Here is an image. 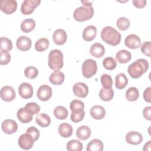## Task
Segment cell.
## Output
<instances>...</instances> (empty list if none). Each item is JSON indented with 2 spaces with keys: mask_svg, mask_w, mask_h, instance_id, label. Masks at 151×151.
Returning <instances> with one entry per match:
<instances>
[{
  "mask_svg": "<svg viewBox=\"0 0 151 151\" xmlns=\"http://www.w3.org/2000/svg\"><path fill=\"white\" fill-rule=\"evenodd\" d=\"M101 38L104 42L112 46L119 44L121 41L120 33L110 26L105 27L102 29Z\"/></svg>",
  "mask_w": 151,
  "mask_h": 151,
  "instance_id": "cell-1",
  "label": "cell"
},
{
  "mask_svg": "<svg viewBox=\"0 0 151 151\" xmlns=\"http://www.w3.org/2000/svg\"><path fill=\"white\" fill-rule=\"evenodd\" d=\"M149 68L148 61L143 58H139L129 65L127 71L133 78H138L145 74Z\"/></svg>",
  "mask_w": 151,
  "mask_h": 151,
  "instance_id": "cell-2",
  "label": "cell"
},
{
  "mask_svg": "<svg viewBox=\"0 0 151 151\" xmlns=\"http://www.w3.org/2000/svg\"><path fill=\"white\" fill-rule=\"evenodd\" d=\"M48 64L49 67L54 70H58L63 67V54L60 50L55 49L50 52Z\"/></svg>",
  "mask_w": 151,
  "mask_h": 151,
  "instance_id": "cell-3",
  "label": "cell"
},
{
  "mask_svg": "<svg viewBox=\"0 0 151 151\" xmlns=\"http://www.w3.org/2000/svg\"><path fill=\"white\" fill-rule=\"evenodd\" d=\"M94 15V8L91 6H80L73 13L74 18L78 22H83L91 19Z\"/></svg>",
  "mask_w": 151,
  "mask_h": 151,
  "instance_id": "cell-4",
  "label": "cell"
},
{
  "mask_svg": "<svg viewBox=\"0 0 151 151\" xmlns=\"http://www.w3.org/2000/svg\"><path fill=\"white\" fill-rule=\"evenodd\" d=\"M82 73L84 77L91 78L94 76L97 71V65L96 61L92 59H87L84 61L81 67Z\"/></svg>",
  "mask_w": 151,
  "mask_h": 151,
  "instance_id": "cell-5",
  "label": "cell"
},
{
  "mask_svg": "<svg viewBox=\"0 0 151 151\" xmlns=\"http://www.w3.org/2000/svg\"><path fill=\"white\" fill-rule=\"evenodd\" d=\"M40 3V0H25L21 4V11L24 15H30L34 11L35 9Z\"/></svg>",
  "mask_w": 151,
  "mask_h": 151,
  "instance_id": "cell-6",
  "label": "cell"
},
{
  "mask_svg": "<svg viewBox=\"0 0 151 151\" xmlns=\"http://www.w3.org/2000/svg\"><path fill=\"white\" fill-rule=\"evenodd\" d=\"M35 142L34 138L28 133L21 134L18 139L19 146L24 150H29L32 148Z\"/></svg>",
  "mask_w": 151,
  "mask_h": 151,
  "instance_id": "cell-7",
  "label": "cell"
},
{
  "mask_svg": "<svg viewBox=\"0 0 151 151\" xmlns=\"http://www.w3.org/2000/svg\"><path fill=\"white\" fill-rule=\"evenodd\" d=\"M17 8V2L15 0H1L0 9L6 14L14 13Z\"/></svg>",
  "mask_w": 151,
  "mask_h": 151,
  "instance_id": "cell-8",
  "label": "cell"
},
{
  "mask_svg": "<svg viewBox=\"0 0 151 151\" xmlns=\"http://www.w3.org/2000/svg\"><path fill=\"white\" fill-rule=\"evenodd\" d=\"M52 91L51 88L46 84L41 86L37 90V96L41 101H45L50 99L52 96Z\"/></svg>",
  "mask_w": 151,
  "mask_h": 151,
  "instance_id": "cell-9",
  "label": "cell"
},
{
  "mask_svg": "<svg viewBox=\"0 0 151 151\" xmlns=\"http://www.w3.org/2000/svg\"><path fill=\"white\" fill-rule=\"evenodd\" d=\"M73 91L76 96L80 98H84L88 95V87L86 84L83 82H78L73 86Z\"/></svg>",
  "mask_w": 151,
  "mask_h": 151,
  "instance_id": "cell-10",
  "label": "cell"
},
{
  "mask_svg": "<svg viewBox=\"0 0 151 151\" xmlns=\"http://www.w3.org/2000/svg\"><path fill=\"white\" fill-rule=\"evenodd\" d=\"M2 131L8 134H11L15 133L18 129L17 122L12 119H6L3 121L1 124Z\"/></svg>",
  "mask_w": 151,
  "mask_h": 151,
  "instance_id": "cell-11",
  "label": "cell"
},
{
  "mask_svg": "<svg viewBox=\"0 0 151 151\" xmlns=\"http://www.w3.org/2000/svg\"><path fill=\"white\" fill-rule=\"evenodd\" d=\"M0 95L2 100L8 102L14 100L16 94L13 87L9 86H5L1 88Z\"/></svg>",
  "mask_w": 151,
  "mask_h": 151,
  "instance_id": "cell-12",
  "label": "cell"
},
{
  "mask_svg": "<svg viewBox=\"0 0 151 151\" xmlns=\"http://www.w3.org/2000/svg\"><path fill=\"white\" fill-rule=\"evenodd\" d=\"M18 93L22 98L28 99L32 97L33 95V88L31 84L24 82L19 85L18 87Z\"/></svg>",
  "mask_w": 151,
  "mask_h": 151,
  "instance_id": "cell-13",
  "label": "cell"
},
{
  "mask_svg": "<svg viewBox=\"0 0 151 151\" xmlns=\"http://www.w3.org/2000/svg\"><path fill=\"white\" fill-rule=\"evenodd\" d=\"M124 44L129 48L137 49L141 45V40L137 35L130 34L126 37Z\"/></svg>",
  "mask_w": 151,
  "mask_h": 151,
  "instance_id": "cell-14",
  "label": "cell"
},
{
  "mask_svg": "<svg viewBox=\"0 0 151 151\" xmlns=\"http://www.w3.org/2000/svg\"><path fill=\"white\" fill-rule=\"evenodd\" d=\"M125 139L127 143L133 145H139L143 141L142 135L139 132L136 131L128 132L126 135Z\"/></svg>",
  "mask_w": 151,
  "mask_h": 151,
  "instance_id": "cell-15",
  "label": "cell"
},
{
  "mask_svg": "<svg viewBox=\"0 0 151 151\" xmlns=\"http://www.w3.org/2000/svg\"><path fill=\"white\" fill-rule=\"evenodd\" d=\"M17 48L22 51H27L31 47V40L27 36H21L17 38L16 41Z\"/></svg>",
  "mask_w": 151,
  "mask_h": 151,
  "instance_id": "cell-16",
  "label": "cell"
},
{
  "mask_svg": "<svg viewBox=\"0 0 151 151\" xmlns=\"http://www.w3.org/2000/svg\"><path fill=\"white\" fill-rule=\"evenodd\" d=\"M67 38L66 32L63 29H56L52 34V40L57 45L64 44Z\"/></svg>",
  "mask_w": 151,
  "mask_h": 151,
  "instance_id": "cell-17",
  "label": "cell"
},
{
  "mask_svg": "<svg viewBox=\"0 0 151 151\" xmlns=\"http://www.w3.org/2000/svg\"><path fill=\"white\" fill-rule=\"evenodd\" d=\"M91 116L96 120H101L103 119L106 115V110L104 108L100 105H94L90 109Z\"/></svg>",
  "mask_w": 151,
  "mask_h": 151,
  "instance_id": "cell-18",
  "label": "cell"
},
{
  "mask_svg": "<svg viewBox=\"0 0 151 151\" xmlns=\"http://www.w3.org/2000/svg\"><path fill=\"white\" fill-rule=\"evenodd\" d=\"M64 74L58 70H55L50 74L49 77L50 82L51 84L56 86H59L63 84L64 81Z\"/></svg>",
  "mask_w": 151,
  "mask_h": 151,
  "instance_id": "cell-19",
  "label": "cell"
},
{
  "mask_svg": "<svg viewBox=\"0 0 151 151\" xmlns=\"http://www.w3.org/2000/svg\"><path fill=\"white\" fill-rule=\"evenodd\" d=\"M97 34V28L94 25L86 27L83 32V40L86 41H91L94 39Z\"/></svg>",
  "mask_w": 151,
  "mask_h": 151,
  "instance_id": "cell-20",
  "label": "cell"
},
{
  "mask_svg": "<svg viewBox=\"0 0 151 151\" xmlns=\"http://www.w3.org/2000/svg\"><path fill=\"white\" fill-rule=\"evenodd\" d=\"M17 116L21 123H28L32 120L33 114L29 113L25 107H21L17 111Z\"/></svg>",
  "mask_w": 151,
  "mask_h": 151,
  "instance_id": "cell-21",
  "label": "cell"
},
{
  "mask_svg": "<svg viewBox=\"0 0 151 151\" xmlns=\"http://www.w3.org/2000/svg\"><path fill=\"white\" fill-rule=\"evenodd\" d=\"M90 52L92 56L96 58H100L104 54L105 48L101 44L96 42L91 46Z\"/></svg>",
  "mask_w": 151,
  "mask_h": 151,
  "instance_id": "cell-22",
  "label": "cell"
},
{
  "mask_svg": "<svg viewBox=\"0 0 151 151\" xmlns=\"http://www.w3.org/2000/svg\"><path fill=\"white\" fill-rule=\"evenodd\" d=\"M58 133L64 138L69 137L73 134V127L68 123H63L59 125Z\"/></svg>",
  "mask_w": 151,
  "mask_h": 151,
  "instance_id": "cell-23",
  "label": "cell"
},
{
  "mask_svg": "<svg viewBox=\"0 0 151 151\" xmlns=\"http://www.w3.org/2000/svg\"><path fill=\"white\" fill-rule=\"evenodd\" d=\"M76 135L77 137L80 140H87L91 136V130L87 126H81L77 129Z\"/></svg>",
  "mask_w": 151,
  "mask_h": 151,
  "instance_id": "cell-24",
  "label": "cell"
},
{
  "mask_svg": "<svg viewBox=\"0 0 151 151\" xmlns=\"http://www.w3.org/2000/svg\"><path fill=\"white\" fill-rule=\"evenodd\" d=\"M131 53L126 50H121L119 51L116 54V61L122 64L129 62L131 60Z\"/></svg>",
  "mask_w": 151,
  "mask_h": 151,
  "instance_id": "cell-25",
  "label": "cell"
},
{
  "mask_svg": "<svg viewBox=\"0 0 151 151\" xmlns=\"http://www.w3.org/2000/svg\"><path fill=\"white\" fill-rule=\"evenodd\" d=\"M35 122L40 126L46 127L50 124L51 118L48 115L45 113H40L35 117Z\"/></svg>",
  "mask_w": 151,
  "mask_h": 151,
  "instance_id": "cell-26",
  "label": "cell"
},
{
  "mask_svg": "<svg viewBox=\"0 0 151 151\" xmlns=\"http://www.w3.org/2000/svg\"><path fill=\"white\" fill-rule=\"evenodd\" d=\"M86 150L87 151H102L103 150V143L101 140L94 139L88 143Z\"/></svg>",
  "mask_w": 151,
  "mask_h": 151,
  "instance_id": "cell-27",
  "label": "cell"
},
{
  "mask_svg": "<svg viewBox=\"0 0 151 151\" xmlns=\"http://www.w3.org/2000/svg\"><path fill=\"white\" fill-rule=\"evenodd\" d=\"M35 27V22L32 18L24 19L21 24V29L25 33L32 31Z\"/></svg>",
  "mask_w": 151,
  "mask_h": 151,
  "instance_id": "cell-28",
  "label": "cell"
},
{
  "mask_svg": "<svg viewBox=\"0 0 151 151\" xmlns=\"http://www.w3.org/2000/svg\"><path fill=\"white\" fill-rule=\"evenodd\" d=\"M128 79L124 73H119L115 77V86L118 89H123L126 87Z\"/></svg>",
  "mask_w": 151,
  "mask_h": 151,
  "instance_id": "cell-29",
  "label": "cell"
},
{
  "mask_svg": "<svg viewBox=\"0 0 151 151\" xmlns=\"http://www.w3.org/2000/svg\"><path fill=\"white\" fill-rule=\"evenodd\" d=\"M99 97L101 100L105 101H109L113 99L114 97V91L111 88H102L99 91Z\"/></svg>",
  "mask_w": 151,
  "mask_h": 151,
  "instance_id": "cell-30",
  "label": "cell"
},
{
  "mask_svg": "<svg viewBox=\"0 0 151 151\" xmlns=\"http://www.w3.org/2000/svg\"><path fill=\"white\" fill-rule=\"evenodd\" d=\"M139 97V92L137 88L131 87L126 92V98L129 101H136Z\"/></svg>",
  "mask_w": 151,
  "mask_h": 151,
  "instance_id": "cell-31",
  "label": "cell"
},
{
  "mask_svg": "<svg viewBox=\"0 0 151 151\" xmlns=\"http://www.w3.org/2000/svg\"><path fill=\"white\" fill-rule=\"evenodd\" d=\"M55 117L59 120H64L68 116V110L62 106H57L53 111Z\"/></svg>",
  "mask_w": 151,
  "mask_h": 151,
  "instance_id": "cell-32",
  "label": "cell"
},
{
  "mask_svg": "<svg viewBox=\"0 0 151 151\" xmlns=\"http://www.w3.org/2000/svg\"><path fill=\"white\" fill-rule=\"evenodd\" d=\"M49 44V40L47 38H41L35 42V48L38 52H42L48 48Z\"/></svg>",
  "mask_w": 151,
  "mask_h": 151,
  "instance_id": "cell-33",
  "label": "cell"
},
{
  "mask_svg": "<svg viewBox=\"0 0 151 151\" xmlns=\"http://www.w3.org/2000/svg\"><path fill=\"white\" fill-rule=\"evenodd\" d=\"M85 116L84 109H77L71 111L70 116L71 120L74 123H78L83 120Z\"/></svg>",
  "mask_w": 151,
  "mask_h": 151,
  "instance_id": "cell-34",
  "label": "cell"
},
{
  "mask_svg": "<svg viewBox=\"0 0 151 151\" xmlns=\"http://www.w3.org/2000/svg\"><path fill=\"white\" fill-rule=\"evenodd\" d=\"M67 150L68 151H81L83 149V144L79 140H71L67 143Z\"/></svg>",
  "mask_w": 151,
  "mask_h": 151,
  "instance_id": "cell-35",
  "label": "cell"
},
{
  "mask_svg": "<svg viewBox=\"0 0 151 151\" xmlns=\"http://www.w3.org/2000/svg\"><path fill=\"white\" fill-rule=\"evenodd\" d=\"M12 48V43L11 40L6 37H1L0 38V49L4 51H11Z\"/></svg>",
  "mask_w": 151,
  "mask_h": 151,
  "instance_id": "cell-36",
  "label": "cell"
},
{
  "mask_svg": "<svg viewBox=\"0 0 151 151\" xmlns=\"http://www.w3.org/2000/svg\"><path fill=\"white\" fill-rule=\"evenodd\" d=\"M103 65L106 70H112L116 67L117 63L114 58L108 57L103 60Z\"/></svg>",
  "mask_w": 151,
  "mask_h": 151,
  "instance_id": "cell-37",
  "label": "cell"
},
{
  "mask_svg": "<svg viewBox=\"0 0 151 151\" xmlns=\"http://www.w3.org/2000/svg\"><path fill=\"white\" fill-rule=\"evenodd\" d=\"M116 25L121 31L127 30L130 27V21L126 17H120L117 20Z\"/></svg>",
  "mask_w": 151,
  "mask_h": 151,
  "instance_id": "cell-38",
  "label": "cell"
},
{
  "mask_svg": "<svg viewBox=\"0 0 151 151\" xmlns=\"http://www.w3.org/2000/svg\"><path fill=\"white\" fill-rule=\"evenodd\" d=\"M101 83L104 88H111L113 85V80L111 77L107 74H104L101 76L100 78Z\"/></svg>",
  "mask_w": 151,
  "mask_h": 151,
  "instance_id": "cell-39",
  "label": "cell"
},
{
  "mask_svg": "<svg viewBox=\"0 0 151 151\" xmlns=\"http://www.w3.org/2000/svg\"><path fill=\"white\" fill-rule=\"evenodd\" d=\"M24 74L27 78L29 79H34L37 77L38 74V71L36 67L33 66H29L25 69Z\"/></svg>",
  "mask_w": 151,
  "mask_h": 151,
  "instance_id": "cell-40",
  "label": "cell"
},
{
  "mask_svg": "<svg viewBox=\"0 0 151 151\" xmlns=\"http://www.w3.org/2000/svg\"><path fill=\"white\" fill-rule=\"evenodd\" d=\"M24 107L29 113L33 115L38 114L40 111V106L34 102L28 103Z\"/></svg>",
  "mask_w": 151,
  "mask_h": 151,
  "instance_id": "cell-41",
  "label": "cell"
},
{
  "mask_svg": "<svg viewBox=\"0 0 151 151\" xmlns=\"http://www.w3.org/2000/svg\"><path fill=\"white\" fill-rule=\"evenodd\" d=\"M11 60V54L8 51L1 50V65H6Z\"/></svg>",
  "mask_w": 151,
  "mask_h": 151,
  "instance_id": "cell-42",
  "label": "cell"
},
{
  "mask_svg": "<svg viewBox=\"0 0 151 151\" xmlns=\"http://www.w3.org/2000/svg\"><path fill=\"white\" fill-rule=\"evenodd\" d=\"M70 108L71 111L77 109H84V103L79 100H74L70 104Z\"/></svg>",
  "mask_w": 151,
  "mask_h": 151,
  "instance_id": "cell-43",
  "label": "cell"
},
{
  "mask_svg": "<svg viewBox=\"0 0 151 151\" xmlns=\"http://www.w3.org/2000/svg\"><path fill=\"white\" fill-rule=\"evenodd\" d=\"M150 48L151 44L150 41L144 42L140 46V50L143 54L145 55L150 57Z\"/></svg>",
  "mask_w": 151,
  "mask_h": 151,
  "instance_id": "cell-44",
  "label": "cell"
},
{
  "mask_svg": "<svg viewBox=\"0 0 151 151\" xmlns=\"http://www.w3.org/2000/svg\"><path fill=\"white\" fill-rule=\"evenodd\" d=\"M26 132L29 133L30 135H31V136L34 138L35 142H36L39 139L40 132H39L38 129H37L35 127L31 126V127H28L27 129Z\"/></svg>",
  "mask_w": 151,
  "mask_h": 151,
  "instance_id": "cell-45",
  "label": "cell"
},
{
  "mask_svg": "<svg viewBox=\"0 0 151 151\" xmlns=\"http://www.w3.org/2000/svg\"><path fill=\"white\" fill-rule=\"evenodd\" d=\"M151 87H149L146 88L143 92V99L144 100L148 103L151 102Z\"/></svg>",
  "mask_w": 151,
  "mask_h": 151,
  "instance_id": "cell-46",
  "label": "cell"
},
{
  "mask_svg": "<svg viewBox=\"0 0 151 151\" xmlns=\"http://www.w3.org/2000/svg\"><path fill=\"white\" fill-rule=\"evenodd\" d=\"M143 116L147 120H151V107H146L143 110Z\"/></svg>",
  "mask_w": 151,
  "mask_h": 151,
  "instance_id": "cell-47",
  "label": "cell"
},
{
  "mask_svg": "<svg viewBox=\"0 0 151 151\" xmlns=\"http://www.w3.org/2000/svg\"><path fill=\"white\" fill-rule=\"evenodd\" d=\"M132 2L136 8H142L146 6L147 1L146 0H133Z\"/></svg>",
  "mask_w": 151,
  "mask_h": 151,
  "instance_id": "cell-48",
  "label": "cell"
},
{
  "mask_svg": "<svg viewBox=\"0 0 151 151\" xmlns=\"http://www.w3.org/2000/svg\"><path fill=\"white\" fill-rule=\"evenodd\" d=\"M150 146H151V141L149 140L147 143H146L144 145V147L143 148V151H146V150H150Z\"/></svg>",
  "mask_w": 151,
  "mask_h": 151,
  "instance_id": "cell-49",
  "label": "cell"
},
{
  "mask_svg": "<svg viewBox=\"0 0 151 151\" xmlns=\"http://www.w3.org/2000/svg\"><path fill=\"white\" fill-rule=\"evenodd\" d=\"M81 3L83 4L84 6H91V4L93 3V1H82Z\"/></svg>",
  "mask_w": 151,
  "mask_h": 151,
  "instance_id": "cell-50",
  "label": "cell"
}]
</instances>
